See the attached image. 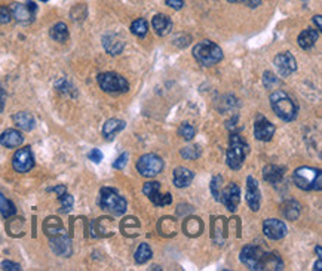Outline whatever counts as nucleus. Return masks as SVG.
<instances>
[{"label":"nucleus","instance_id":"nucleus-10","mask_svg":"<svg viewBox=\"0 0 322 271\" xmlns=\"http://www.w3.org/2000/svg\"><path fill=\"white\" fill-rule=\"evenodd\" d=\"M12 164H14V169L17 172H20V174L29 172L30 169H33V166H35V157H33V153H32L30 147L20 148L14 154Z\"/></svg>","mask_w":322,"mask_h":271},{"label":"nucleus","instance_id":"nucleus-5","mask_svg":"<svg viewBox=\"0 0 322 271\" xmlns=\"http://www.w3.org/2000/svg\"><path fill=\"white\" fill-rule=\"evenodd\" d=\"M100 206L110 214L122 215L126 210V200L113 188H103L100 193Z\"/></svg>","mask_w":322,"mask_h":271},{"label":"nucleus","instance_id":"nucleus-32","mask_svg":"<svg viewBox=\"0 0 322 271\" xmlns=\"http://www.w3.org/2000/svg\"><path fill=\"white\" fill-rule=\"evenodd\" d=\"M60 202H61V209H60V212H63V214L70 212V210H72V208H73V204H75V198H73V196H70V194H66V193L60 196Z\"/></svg>","mask_w":322,"mask_h":271},{"label":"nucleus","instance_id":"nucleus-38","mask_svg":"<svg viewBox=\"0 0 322 271\" xmlns=\"http://www.w3.org/2000/svg\"><path fill=\"white\" fill-rule=\"evenodd\" d=\"M88 157H89V160H92L94 163H100V162L103 160V153H101L98 148H94V150L89 152Z\"/></svg>","mask_w":322,"mask_h":271},{"label":"nucleus","instance_id":"nucleus-35","mask_svg":"<svg viewBox=\"0 0 322 271\" xmlns=\"http://www.w3.org/2000/svg\"><path fill=\"white\" fill-rule=\"evenodd\" d=\"M221 181H223L221 176H214V180H212V182H211V192H212V194H214V197H215L217 202H218L220 193H221Z\"/></svg>","mask_w":322,"mask_h":271},{"label":"nucleus","instance_id":"nucleus-36","mask_svg":"<svg viewBox=\"0 0 322 271\" xmlns=\"http://www.w3.org/2000/svg\"><path fill=\"white\" fill-rule=\"evenodd\" d=\"M264 86L267 88V89H273L275 86H278L279 84V80L276 78V76L273 74V73H270V72H266L264 73Z\"/></svg>","mask_w":322,"mask_h":271},{"label":"nucleus","instance_id":"nucleus-4","mask_svg":"<svg viewBox=\"0 0 322 271\" xmlns=\"http://www.w3.org/2000/svg\"><path fill=\"white\" fill-rule=\"evenodd\" d=\"M193 56L196 58V61L201 66L209 67V66H214L223 60V50L214 42L202 40L193 48Z\"/></svg>","mask_w":322,"mask_h":271},{"label":"nucleus","instance_id":"nucleus-37","mask_svg":"<svg viewBox=\"0 0 322 271\" xmlns=\"http://www.w3.org/2000/svg\"><path fill=\"white\" fill-rule=\"evenodd\" d=\"M11 20H12L11 8H8V6H0V24H8Z\"/></svg>","mask_w":322,"mask_h":271},{"label":"nucleus","instance_id":"nucleus-41","mask_svg":"<svg viewBox=\"0 0 322 271\" xmlns=\"http://www.w3.org/2000/svg\"><path fill=\"white\" fill-rule=\"evenodd\" d=\"M165 3L168 4V6H171V8H174V9H181L183 6H184V0H165Z\"/></svg>","mask_w":322,"mask_h":271},{"label":"nucleus","instance_id":"nucleus-48","mask_svg":"<svg viewBox=\"0 0 322 271\" xmlns=\"http://www.w3.org/2000/svg\"><path fill=\"white\" fill-rule=\"evenodd\" d=\"M230 3H241V2H246V0H227Z\"/></svg>","mask_w":322,"mask_h":271},{"label":"nucleus","instance_id":"nucleus-19","mask_svg":"<svg viewBox=\"0 0 322 271\" xmlns=\"http://www.w3.org/2000/svg\"><path fill=\"white\" fill-rule=\"evenodd\" d=\"M103 46H104V49H106L110 55H118V54H121L122 50H123L125 43H123V40H122L118 34L110 33V34H106V36L103 38Z\"/></svg>","mask_w":322,"mask_h":271},{"label":"nucleus","instance_id":"nucleus-27","mask_svg":"<svg viewBox=\"0 0 322 271\" xmlns=\"http://www.w3.org/2000/svg\"><path fill=\"white\" fill-rule=\"evenodd\" d=\"M43 228H45V232H46L48 236L52 237V236H57V234H61V232H63V224H61V221H60L58 218L51 216V218H48V220L45 221Z\"/></svg>","mask_w":322,"mask_h":271},{"label":"nucleus","instance_id":"nucleus-46","mask_svg":"<svg viewBox=\"0 0 322 271\" xmlns=\"http://www.w3.org/2000/svg\"><path fill=\"white\" fill-rule=\"evenodd\" d=\"M321 268H322V261H321V258H319V260H318V262L315 264V270L321 271Z\"/></svg>","mask_w":322,"mask_h":271},{"label":"nucleus","instance_id":"nucleus-12","mask_svg":"<svg viewBox=\"0 0 322 271\" xmlns=\"http://www.w3.org/2000/svg\"><path fill=\"white\" fill-rule=\"evenodd\" d=\"M143 193L146 194L156 206H165L172 202L171 194H161V184L156 181L146 182L143 187Z\"/></svg>","mask_w":322,"mask_h":271},{"label":"nucleus","instance_id":"nucleus-13","mask_svg":"<svg viewBox=\"0 0 322 271\" xmlns=\"http://www.w3.org/2000/svg\"><path fill=\"white\" fill-rule=\"evenodd\" d=\"M275 67L278 70V73L282 78H288L291 76L295 70H297V62L295 58L289 54V52H283L275 56Z\"/></svg>","mask_w":322,"mask_h":271},{"label":"nucleus","instance_id":"nucleus-9","mask_svg":"<svg viewBox=\"0 0 322 271\" xmlns=\"http://www.w3.org/2000/svg\"><path fill=\"white\" fill-rule=\"evenodd\" d=\"M36 4L33 2H27L26 4L23 3H14L11 6V12H12V18H15V21H18L20 24H30L35 20L36 15Z\"/></svg>","mask_w":322,"mask_h":271},{"label":"nucleus","instance_id":"nucleus-17","mask_svg":"<svg viewBox=\"0 0 322 271\" xmlns=\"http://www.w3.org/2000/svg\"><path fill=\"white\" fill-rule=\"evenodd\" d=\"M51 248L60 256H70V254H72L70 238L66 237V236H61V234L52 236V238H51Z\"/></svg>","mask_w":322,"mask_h":271},{"label":"nucleus","instance_id":"nucleus-26","mask_svg":"<svg viewBox=\"0 0 322 271\" xmlns=\"http://www.w3.org/2000/svg\"><path fill=\"white\" fill-rule=\"evenodd\" d=\"M49 36L55 40V42L63 43V42H66V40L69 39V28H67V26H66L64 22H57V24L51 28Z\"/></svg>","mask_w":322,"mask_h":271},{"label":"nucleus","instance_id":"nucleus-20","mask_svg":"<svg viewBox=\"0 0 322 271\" xmlns=\"http://www.w3.org/2000/svg\"><path fill=\"white\" fill-rule=\"evenodd\" d=\"M152 26H153V28L156 30V33H158L159 36H165V34H168V33L171 32V28H172V21H171V18H169L168 15L158 14V15L153 16Z\"/></svg>","mask_w":322,"mask_h":271},{"label":"nucleus","instance_id":"nucleus-1","mask_svg":"<svg viewBox=\"0 0 322 271\" xmlns=\"http://www.w3.org/2000/svg\"><path fill=\"white\" fill-rule=\"evenodd\" d=\"M241 261L249 270H282V261L278 255L266 254L261 248L252 244L242 249Z\"/></svg>","mask_w":322,"mask_h":271},{"label":"nucleus","instance_id":"nucleus-15","mask_svg":"<svg viewBox=\"0 0 322 271\" xmlns=\"http://www.w3.org/2000/svg\"><path fill=\"white\" fill-rule=\"evenodd\" d=\"M245 200L249 206L251 210H258L260 209V188H258V182L252 178L248 176L246 180V193H245Z\"/></svg>","mask_w":322,"mask_h":271},{"label":"nucleus","instance_id":"nucleus-25","mask_svg":"<svg viewBox=\"0 0 322 271\" xmlns=\"http://www.w3.org/2000/svg\"><path fill=\"white\" fill-rule=\"evenodd\" d=\"M318 40V30H313V28H307L304 30L303 33H300L298 36V46L303 48V49H310Z\"/></svg>","mask_w":322,"mask_h":271},{"label":"nucleus","instance_id":"nucleus-28","mask_svg":"<svg viewBox=\"0 0 322 271\" xmlns=\"http://www.w3.org/2000/svg\"><path fill=\"white\" fill-rule=\"evenodd\" d=\"M152 258V249L149 248L147 243H141L140 248L135 252V261L137 264H144Z\"/></svg>","mask_w":322,"mask_h":271},{"label":"nucleus","instance_id":"nucleus-45","mask_svg":"<svg viewBox=\"0 0 322 271\" xmlns=\"http://www.w3.org/2000/svg\"><path fill=\"white\" fill-rule=\"evenodd\" d=\"M3 108H5V96H3V92L0 89V113L3 112Z\"/></svg>","mask_w":322,"mask_h":271},{"label":"nucleus","instance_id":"nucleus-40","mask_svg":"<svg viewBox=\"0 0 322 271\" xmlns=\"http://www.w3.org/2000/svg\"><path fill=\"white\" fill-rule=\"evenodd\" d=\"M2 270L20 271V270H21V267H20V264L11 262V261H3V262H2Z\"/></svg>","mask_w":322,"mask_h":271},{"label":"nucleus","instance_id":"nucleus-6","mask_svg":"<svg viewBox=\"0 0 322 271\" xmlns=\"http://www.w3.org/2000/svg\"><path fill=\"white\" fill-rule=\"evenodd\" d=\"M246 142L242 140L239 135L233 134L230 136V147L227 150V164L229 168L238 170L241 169L243 162H245V156H246Z\"/></svg>","mask_w":322,"mask_h":271},{"label":"nucleus","instance_id":"nucleus-39","mask_svg":"<svg viewBox=\"0 0 322 271\" xmlns=\"http://www.w3.org/2000/svg\"><path fill=\"white\" fill-rule=\"evenodd\" d=\"M126 162H128V154H126V153H125V154H121L115 162H113V168H115V169H122V168H125Z\"/></svg>","mask_w":322,"mask_h":271},{"label":"nucleus","instance_id":"nucleus-11","mask_svg":"<svg viewBox=\"0 0 322 271\" xmlns=\"http://www.w3.org/2000/svg\"><path fill=\"white\" fill-rule=\"evenodd\" d=\"M220 203H223L229 210L235 212L239 202H241V188L236 186V184H229L226 188L221 190L220 193V198H218Z\"/></svg>","mask_w":322,"mask_h":271},{"label":"nucleus","instance_id":"nucleus-18","mask_svg":"<svg viewBox=\"0 0 322 271\" xmlns=\"http://www.w3.org/2000/svg\"><path fill=\"white\" fill-rule=\"evenodd\" d=\"M24 141V136L21 135V132L15 130V129H6L2 135H0V144L6 148H15L20 147Z\"/></svg>","mask_w":322,"mask_h":271},{"label":"nucleus","instance_id":"nucleus-33","mask_svg":"<svg viewBox=\"0 0 322 271\" xmlns=\"http://www.w3.org/2000/svg\"><path fill=\"white\" fill-rule=\"evenodd\" d=\"M178 134H180V136H183L186 141H190V140L195 136V128H193L192 124H189V123H183V124L180 126V129H178Z\"/></svg>","mask_w":322,"mask_h":271},{"label":"nucleus","instance_id":"nucleus-44","mask_svg":"<svg viewBox=\"0 0 322 271\" xmlns=\"http://www.w3.org/2000/svg\"><path fill=\"white\" fill-rule=\"evenodd\" d=\"M313 22L316 24V28H318V30H321V28H322L321 15H316V16H313Z\"/></svg>","mask_w":322,"mask_h":271},{"label":"nucleus","instance_id":"nucleus-7","mask_svg":"<svg viewBox=\"0 0 322 271\" xmlns=\"http://www.w3.org/2000/svg\"><path fill=\"white\" fill-rule=\"evenodd\" d=\"M98 84L104 92L109 94H123L128 92L129 84L118 73H101L98 74Z\"/></svg>","mask_w":322,"mask_h":271},{"label":"nucleus","instance_id":"nucleus-14","mask_svg":"<svg viewBox=\"0 0 322 271\" xmlns=\"http://www.w3.org/2000/svg\"><path fill=\"white\" fill-rule=\"evenodd\" d=\"M275 134V126L264 116H258L254 123V135L258 141H270Z\"/></svg>","mask_w":322,"mask_h":271},{"label":"nucleus","instance_id":"nucleus-22","mask_svg":"<svg viewBox=\"0 0 322 271\" xmlns=\"http://www.w3.org/2000/svg\"><path fill=\"white\" fill-rule=\"evenodd\" d=\"M193 180V172L186 168H177L174 172V186L177 188H184L187 187Z\"/></svg>","mask_w":322,"mask_h":271},{"label":"nucleus","instance_id":"nucleus-49","mask_svg":"<svg viewBox=\"0 0 322 271\" xmlns=\"http://www.w3.org/2000/svg\"><path fill=\"white\" fill-rule=\"evenodd\" d=\"M41 2H48V0H41Z\"/></svg>","mask_w":322,"mask_h":271},{"label":"nucleus","instance_id":"nucleus-3","mask_svg":"<svg viewBox=\"0 0 322 271\" xmlns=\"http://www.w3.org/2000/svg\"><path fill=\"white\" fill-rule=\"evenodd\" d=\"M292 180H294V184L304 192H312V190L319 192L322 188V174L319 169H313L309 166L298 168L295 169Z\"/></svg>","mask_w":322,"mask_h":271},{"label":"nucleus","instance_id":"nucleus-21","mask_svg":"<svg viewBox=\"0 0 322 271\" xmlns=\"http://www.w3.org/2000/svg\"><path fill=\"white\" fill-rule=\"evenodd\" d=\"M125 129V122L119 120V118H110L104 123L103 126V135L107 138V140H113L121 130Z\"/></svg>","mask_w":322,"mask_h":271},{"label":"nucleus","instance_id":"nucleus-30","mask_svg":"<svg viewBox=\"0 0 322 271\" xmlns=\"http://www.w3.org/2000/svg\"><path fill=\"white\" fill-rule=\"evenodd\" d=\"M0 212L5 218L12 216L15 214V206L11 200H8L3 194L0 193Z\"/></svg>","mask_w":322,"mask_h":271},{"label":"nucleus","instance_id":"nucleus-8","mask_svg":"<svg viewBox=\"0 0 322 271\" xmlns=\"http://www.w3.org/2000/svg\"><path fill=\"white\" fill-rule=\"evenodd\" d=\"M163 169V160L159 156L156 154H144L140 157V160L137 162V170L140 172V175L146 176V178H153L158 174H161Z\"/></svg>","mask_w":322,"mask_h":271},{"label":"nucleus","instance_id":"nucleus-16","mask_svg":"<svg viewBox=\"0 0 322 271\" xmlns=\"http://www.w3.org/2000/svg\"><path fill=\"white\" fill-rule=\"evenodd\" d=\"M263 232L264 234L272 238V240H279L282 237H285L286 234V226L279 221V220H275V218H270V220H266L264 224H263Z\"/></svg>","mask_w":322,"mask_h":271},{"label":"nucleus","instance_id":"nucleus-43","mask_svg":"<svg viewBox=\"0 0 322 271\" xmlns=\"http://www.w3.org/2000/svg\"><path fill=\"white\" fill-rule=\"evenodd\" d=\"M49 192H57V193L61 196V194L66 193V187H64V186H58V187H55V188H51Z\"/></svg>","mask_w":322,"mask_h":271},{"label":"nucleus","instance_id":"nucleus-29","mask_svg":"<svg viewBox=\"0 0 322 271\" xmlns=\"http://www.w3.org/2000/svg\"><path fill=\"white\" fill-rule=\"evenodd\" d=\"M147 30H149V26H147V21L143 20V18H138L135 20L132 24H131V32L132 34L138 36V38H144L147 34Z\"/></svg>","mask_w":322,"mask_h":271},{"label":"nucleus","instance_id":"nucleus-23","mask_svg":"<svg viewBox=\"0 0 322 271\" xmlns=\"http://www.w3.org/2000/svg\"><path fill=\"white\" fill-rule=\"evenodd\" d=\"M12 120L20 129H23L26 132H29V130H32L35 128V117L32 116L30 113H27V112H20V113L14 114Z\"/></svg>","mask_w":322,"mask_h":271},{"label":"nucleus","instance_id":"nucleus-31","mask_svg":"<svg viewBox=\"0 0 322 271\" xmlns=\"http://www.w3.org/2000/svg\"><path fill=\"white\" fill-rule=\"evenodd\" d=\"M285 216L291 221L297 220L298 218V214H300V204L297 202H289L286 206H285Z\"/></svg>","mask_w":322,"mask_h":271},{"label":"nucleus","instance_id":"nucleus-42","mask_svg":"<svg viewBox=\"0 0 322 271\" xmlns=\"http://www.w3.org/2000/svg\"><path fill=\"white\" fill-rule=\"evenodd\" d=\"M245 3H246V4H248L249 8H257V6H258V4L261 3V0H246Z\"/></svg>","mask_w":322,"mask_h":271},{"label":"nucleus","instance_id":"nucleus-34","mask_svg":"<svg viewBox=\"0 0 322 271\" xmlns=\"http://www.w3.org/2000/svg\"><path fill=\"white\" fill-rule=\"evenodd\" d=\"M181 156H183L184 158H187V160H195L196 157L201 156V152H199V148L195 147V146H192V147H184V148L181 150Z\"/></svg>","mask_w":322,"mask_h":271},{"label":"nucleus","instance_id":"nucleus-2","mask_svg":"<svg viewBox=\"0 0 322 271\" xmlns=\"http://www.w3.org/2000/svg\"><path fill=\"white\" fill-rule=\"evenodd\" d=\"M270 104L276 116L283 122H292L298 114V107L295 101L283 90H276L270 95Z\"/></svg>","mask_w":322,"mask_h":271},{"label":"nucleus","instance_id":"nucleus-47","mask_svg":"<svg viewBox=\"0 0 322 271\" xmlns=\"http://www.w3.org/2000/svg\"><path fill=\"white\" fill-rule=\"evenodd\" d=\"M316 254H318V258H321V246H316Z\"/></svg>","mask_w":322,"mask_h":271},{"label":"nucleus","instance_id":"nucleus-24","mask_svg":"<svg viewBox=\"0 0 322 271\" xmlns=\"http://www.w3.org/2000/svg\"><path fill=\"white\" fill-rule=\"evenodd\" d=\"M263 176L267 182L270 184H278L283 178V168L275 166V164H269L263 169Z\"/></svg>","mask_w":322,"mask_h":271}]
</instances>
